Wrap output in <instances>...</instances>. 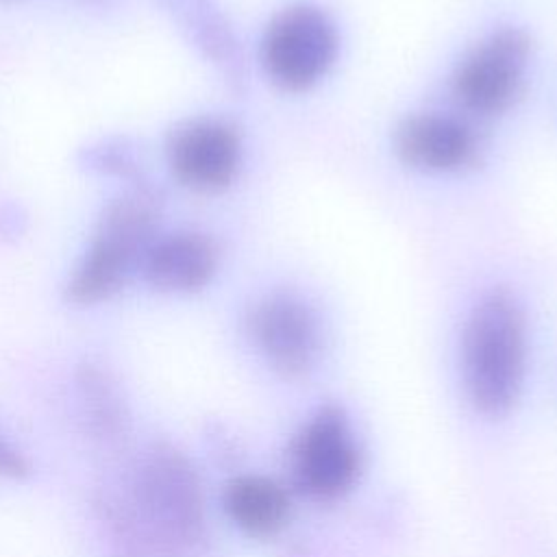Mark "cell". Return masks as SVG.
I'll list each match as a JSON object with an SVG mask.
<instances>
[{"label":"cell","mask_w":557,"mask_h":557,"mask_svg":"<svg viewBox=\"0 0 557 557\" xmlns=\"http://www.w3.org/2000/svg\"><path fill=\"white\" fill-rule=\"evenodd\" d=\"M94 513L117 557H198L207 542L200 474L170 442L148 444L122 490L100 487Z\"/></svg>","instance_id":"1"},{"label":"cell","mask_w":557,"mask_h":557,"mask_svg":"<svg viewBox=\"0 0 557 557\" xmlns=\"http://www.w3.org/2000/svg\"><path fill=\"white\" fill-rule=\"evenodd\" d=\"M524 363V313L511 294L492 292L474 305L461 337V372L470 405L490 418L505 416L520 396Z\"/></svg>","instance_id":"2"},{"label":"cell","mask_w":557,"mask_h":557,"mask_svg":"<svg viewBox=\"0 0 557 557\" xmlns=\"http://www.w3.org/2000/svg\"><path fill=\"white\" fill-rule=\"evenodd\" d=\"M159 202L148 189H131L111 198L94 228L87 250L65 283V300L91 307L109 300L124 285L133 265L157 237Z\"/></svg>","instance_id":"3"},{"label":"cell","mask_w":557,"mask_h":557,"mask_svg":"<svg viewBox=\"0 0 557 557\" xmlns=\"http://www.w3.org/2000/svg\"><path fill=\"white\" fill-rule=\"evenodd\" d=\"M337 30L331 17L313 4L283 9L261 39V65L268 78L287 91L315 85L333 65Z\"/></svg>","instance_id":"4"},{"label":"cell","mask_w":557,"mask_h":557,"mask_svg":"<svg viewBox=\"0 0 557 557\" xmlns=\"http://www.w3.org/2000/svg\"><path fill=\"white\" fill-rule=\"evenodd\" d=\"M289 463L296 487L313 500H337L355 485L361 455L337 405H324L309 418L292 444Z\"/></svg>","instance_id":"5"},{"label":"cell","mask_w":557,"mask_h":557,"mask_svg":"<svg viewBox=\"0 0 557 557\" xmlns=\"http://www.w3.org/2000/svg\"><path fill=\"white\" fill-rule=\"evenodd\" d=\"M531 39L520 28H500L481 41L457 67L453 91L476 115L505 111L522 89Z\"/></svg>","instance_id":"6"},{"label":"cell","mask_w":557,"mask_h":557,"mask_svg":"<svg viewBox=\"0 0 557 557\" xmlns=\"http://www.w3.org/2000/svg\"><path fill=\"white\" fill-rule=\"evenodd\" d=\"M248 331L270 368L285 379H300L318 363L320 322L313 309L294 294L263 296L248 313Z\"/></svg>","instance_id":"7"},{"label":"cell","mask_w":557,"mask_h":557,"mask_svg":"<svg viewBox=\"0 0 557 557\" xmlns=\"http://www.w3.org/2000/svg\"><path fill=\"white\" fill-rule=\"evenodd\" d=\"M172 176L198 194L226 189L242 163V139L233 124L218 117H194L174 126L165 141Z\"/></svg>","instance_id":"8"},{"label":"cell","mask_w":557,"mask_h":557,"mask_svg":"<svg viewBox=\"0 0 557 557\" xmlns=\"http://www.w3.org/2000/svg\"><path fill=\"white\" fill-rule=\"evenodd\" d=\"M215 242L198 231L157 235L139 259L144 281L163 294H191L202 289L218 272Z\"/></svg>","instance_id":"9"},{"label":"cell","mask_w":557,"mask_h":557,"mask_svg":"<svg viewBox=\"0 0 557 557\" xmlns=\"http://www.w3.org/2000/svg\"><path fill=\"white\" fill-rule=\"evenodd\" d=\"M394 141L400 161L422 172H457L476 157L472 131L450 115H411L398 126Z\"/></svg>","instance_id":"10"},{"label":"cell","mask_w":557,"mask_h":557,"mask_svg":"<svg viewBox=\"0 0 557 557\" xmlns=\"http://www.w3.org/2000/svg\"><path fill=\"white\" fill-rule=\"evenodd\" d=\"M74 392L85 435L104 450L122 448L133 420L115 376L100 363L83 361L74 370Z\"/></svg>","instance_id":"11"},{"label":"cell","mask_w":557,"mask_h":557,"mask_svg":"<svg viewBox=\"0 0 557 557\" xmlns=\"http://www.w3.org/2000/svg\"><path fill=\"white\" fill-rule=\"evenodd\" d=\"M222 505L231 522L252 537L278 533L289 516L287 492L272 479L239 474L224 485Z\"/></svg>","instance_id":"12"},{"label":"cell","mask_w":557,"mask_h":557,"mask_svg":"<svg viewBox=\"0 0 557 557\" xmlns=\"http://www.w3.org/2000/svg\"><path fill=\"white\" fill-rule=\"evenodd\" d=\"M30 472L33 470L26 455L13 444H9L4 437H0V479L20 481L26 479Z\"/></svg>","instance_id":"13"},{"label":"cell","mask_w":557,"mask_h":557,"mask_svg":"<svg viewBox=\"0 0 557 557\" xmlns=\"http://www.w3.org/2000/svg\"><path fill=\"white\" fill-rule=\"evenodd\" d=\"M83 2H107V0H83Z\"/></svg>","instance_id":"14"}]
</instances>
